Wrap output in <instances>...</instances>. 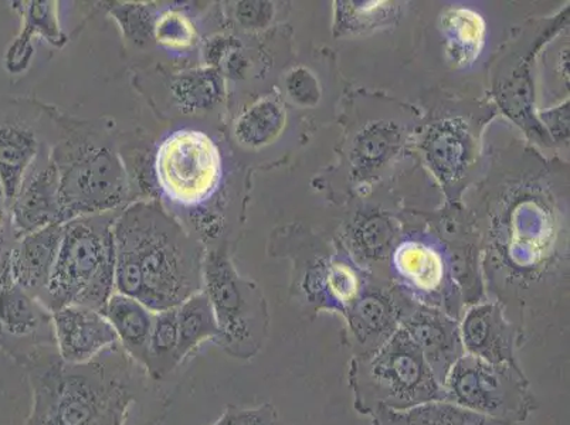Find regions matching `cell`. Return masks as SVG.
Wrapping results in <instances>:
<instances>
[{"label":"cell","instance_id":"1","mask_svg":"<svg viewBox=\"0 0 570 425\" xmlns=\"http://www.w3.org/2000/svg\"><path fill=\"white\" fill-rule=\"evenodd\" d=\"M116 293L153 313L204 291L206 251L157 201H138L114 221Z\"/></svg>","mask_w":570,"mask_h":425},{"label":"cell","instance_id":"2","mask_svg":"<svg viewBox=\"0 0 570 425\" xmlns=\"http://www.w3.org/2000/svg\"><path fill=\"white\" fill-rule=\"evenodd\" d=\"M32 391L26 425H124L131 388L100 362L69 365L57 350L23 366Z\"/></svg>","mask_w":570,"mask_h":425},{"label":"cell","instance_id":"3","mask_svg":"<svg viewBox=\"0 0 570 425\" xmlns=\"http://www.w3.org/2000/svg\"><path fill=\"white\" fill-rule=\"evenodd\" d=\"M118 212L66 223L53 273L40 299L50 313L79 305L104 314L108 300L116 294L114 221Z\"/></svg>","mask_w":570,"mask_h":425},{"label":"cell","instance_id":"4","mask_svg":"<svg viewBox=\"0 0 570 425\" xmlns=\"http://www.w3.org/2000/svg\"><path fill=\"white\" fill-rule=\"evenodd\" d=\"M348 380L354 407L362 416L372 417L380 409L407 412L445 402L443 386L401 326L375 354L351 357Z\"/></svg>","mask_w":570,"mask_h":425},{"label":"cell","instance_id":"5","mask_svg":"<svg viewBox=\"0 0 570 425\" xmlns=\"http://www.w3.org/2000/svg\"><path fill=\"white\" fill-rule=\"evenodd\" d=\"M59 172L60 223L117 211L126 204V166L97 135L77 134L51 150Z\"/></svg>","mask_w":570,"mask_h":425},{"label":"cell","instance_id":"6","mask_svg":"<svg viewBox=\"0 0 570 425\" xmlns=\"http://www.w3.org/2000/svg\"><path fill=\"white\" fill-rule=\"evenodd\" d=\"M204 293L219 325L220 349L240 360L261 354L269 329L266 299L256 284L237 273L226 247L206 253Z\"/></svg>","mask_w":570,"mask_h":425},{"label":"cell","instance_id":"7","mask_svg":"<svg viewBox=\"0 0 570 425\" xmlns=\"http://www.w3.org/2000/svg\"><path fill=\"white\" fill-rule=\"evenodd\" d=\"M445 402L480 416L522 424L538 408L520 363H489L464 355L443 385Z\"/></svg>","mask_w":570,"mask_h":425},{"label":"cell","instance_id":"8","mask_svg":"<svg viewBox=\"0 0 570 425\" xmlns=\"http://www.w3.org/2000/svg\"><path fill=\"white\" fill-rule=\"evenodd\" d=\"M155 172L160 190L169 200L184 207L199 206L219 188L220 150L209 135L179 129L159 145Z\"/></svg>","mask_w":570,"mask_h":425},{"label":"cell","instance_id":"9","mask_svg":"<svg viewBox=\"0 0 570 425\" xmlns=\"http://www.w3.org/2000/svg\"><path fill=\"white\" fill-rule=\"evenodd\" d=\"M0 350L19 366L57 350L53 315L12 277L0 284Z\"/></svg>","mask_w":570,"mask_h":425},{"label":"cell","instance_id":"10","mask_svg":"<svg viewBox=\"0 0 570 425\" xmlns=\"http://www.w3.org/2000/svg\"><path fill=\"white\" fill-rule=\"evenodd\" d=\"M399 326L407 332L434 377L444 385L454 363L465 355L458 319L443 310L414 303L397 293Z\"/></svg>","mask_w":570,"mask_h":425},{"label":"cell","instance_id":"11","mask_svg":"<svg viewBox=\"0 0 570 425\" xmlns=\"http://www.w3.org/2000/svg\"><path fill=\"white\" fill-rule=\"evenodd\" d=\"M56 223H60L59 172L51 152L41 148L9 206V227L19 240Z\"/></svg>","mask_w":570,"mask_h":425},{"label":"cell","instance_id":"12","mask_svg":"<svg viewBox=\"0 0 570 425\" xmlns=\"http://www.w3.org/2000/svg\"><path fill=\"white\" fill-rule=\"evenodd\" d=\"M344 316V342L351 357L370 356L380 350L399 329L397 295L382 285L366 283Z\"/></svg>","mask_w":570,"mask_h":425},{"label":"cell","instance_id":"13","mask_svg":"<svg viewBox=\"0 0 570 425\" xmlns=\"http://www.w3.org/2000/svg\"><path fill=\"white\" fill-rule=\"evenodd\" d=\"M57 354L69 365H85L119 346L110 320L100 310L69 305L51 313Z\"/></svg>","mask_w":570,"mask_h":425},{"label":"cell","instance_id":"14","mask_svg":"<svg viewBox=\"0 0 570 425\" xmlns=\"http://www.w3.org/2000/svg\"><path fill=\"white\" fill-rule=\"evenodd\" d=\"M459 324L465 355L489 363H518L523 332L507 318L499 304H475Z\"/></svg>","mask_w":570,"mask_h":425},{"label":"cell","instance_id":"15","mask_svg":"<svg viewBox=\"0 0 570 425\" xmlns=\"http://www.w3.org/2000/svg\"><path fill=\"white\" fill-rule=\"evenodd\" d=\"M63 235L65 225L56 223L14 243L10 257V277L39 300L48 288Z\"/></svg>","mask_w":570,"mask_h":425},{"label":"cell","instance_id":"16","mask_svg":"<svg viewBox=\"0 0 570 425\" xmlns=\"http://www.w3.org/2000/svg\"><path fill=\"white\" fill-rule=\"evenodd\" d=\"M41 150L38 131L20 119L12 102H0V184L8 207Z\"/></svg>","mask_w":570,"mask_h":425},{"label":"cell","instance_id":"17","mask_svg":"<svg viewBox=\"0 0 570 425\" xmlns=\"http://www.w3.org/2000/svg\"><path fill=\"white\" fill-rule=\"evenodd\" d=\"M423 149L434 174L445 185L453 186L464 178L473 164L475 142L468 123L448 118L430 128Z\"/></svg>","mask_w":570,"mask_h":425},{"label":"cell","instance_id":"18","mask_svg":"<svg viewBox=\"0 0 570 425\" xmlns=\"http://www.w3.org/2000/svg\"><path fill=\"white\" fill-rule=\"evenodd\" d=\"M104 315L110 320L126 354L145 369L155 313L139 300L116 293L108 300Z\"/></svg>","mask_w":570,"mask_h":425},{"label":"cell","instance_id":"19","mask_svg":"<svg viewBox=\"0 0 570 425\" xmlns=\"http://www.w3.org/2000/svg\"><path fill=\"white\" fill-rule=\"evenodd\" d=\"M170 92L176 107L184 113L215 110L226 98V79L212 67H196L174 76Z\"/></svg>","mask_w":570,"mask_h":425},{"label":"cell","instance_id":"20","mask_svg":"<svg viewBox=\"0 0 570 425\" xmlns=\"http://www.w3.org/2000/svg\"><path fill=\"white\" fill-rule=\"evenodd\" d=\"M178 318V360H186L205 342L219 338V325L209 298L204 291L191 295L176 308Z\"/></svg>","mask_w":570,"mask_h":425},{"label":"cell","instance_id":"21","mask_svg":"<svg viewBox=\"0 0 570 425\" xmlns=\"http://www.w3.org/2000/svg\"><path fill=\"white\" fill-rule=\"evenodd\" d=\"M371 418L373 425H521L480 416L444 402L426 404L407 412L380 409Z\"/></svg>","mask_w":570,"mask_h":425},{"label":"cell","instance_id":"22","mask_svg":"<svg viewBox=\"0 0 570 425\" xmlns=\"http://www.w3.org/2000/svg\"><path fill=\"white\" fill-rule=\"evenodd\" d=\"M448 53L460 66H469L483 50L485 23L480 14L465 8L448 10L443 19Z\"/></svg>","mask_w":570,"mask_h":425},{"label":"cell","instance_id":"23","mask_svg":"<svg viewBox=\"0 0 570 425\" xmlns=\"http://www.w3.org/2000/svg\"><path fill=\"white\" fill-rule=\"evenodd\" d=\"M178 318L176 308L155 313L145 370L154 380H163L179 366Z\"/></svg>","mask_w":570,"mask_h":425},{"label":"cell","instance_id":"24","mask_svg":"<svg viewBox=\"0 0 570 425\" xmlns=\"http://www.w3.org/2000/svg\"><path fill=\"white\" fill-rule=\"evenodd\" d=\"M284 127L283 107L273 98H263L242 112L235 123V137L247 148L273 142Z\"/></svg>","mask_w":570,"mask_h":425},{"label":"cell","instance_id":"25","mask_svg":"<svg viewBox=\"0 0 570 425\" xmlns=\"http://www.w3.org/2000/svg\"><path fill=\"white\" fill-rule=\"evenodd\" d=\"M401 141V132L391 123H371L354 138L350 150L351 162L360 172H367L392 157Z\"/></svg>","mask_w":570,"mask_h":425},{"label":"cell","instance_id":"26","mask_svg":"<svg viewBox=\"0 0 570 425\" xmlns=\"http://www.w3.org/2000/svg\"><path fill=\"white\" fill-rule=\"evenodd\" d=\"M112 17L122 28L124 34L135 45H147L154 40L155 23L159 13L151 4L126 3L112 8Z\"/></svg>","mask_w":570,"mask_h":425},{"label":"cell","instance_id":"27","mask_svg":"<svg viewBox=\"0 0 570 425\" xmlns=\"http://www.w3.org/2000/svg\"><path fill=\"white\" fill-rule=\"evenodd\" d=\"M194 20L179 10L160 13L155 23L154 40L165 49L186 50L196 41Z\"/></svg>","mask_w":570,"mask_h":425},{"label":"cell","instance_id":"28","mask_svg":"<svg viewBox=\"0 0 570 425\" xmlns=\"http://www.w3.org/2000/svg\"><path fill=\"white\" fill-rule=\"evenodd\" d=\"M41 34L51 41L60 39L59 23H57L56 3L32 2L26 9L24 29L19 36L22 43L32 45V36Z\"/></svg>","mask_w":570,"mask_h":425},{"label":"cell","instance_id":"29","mask_svg":"<svg viewBox=\"0 0 570 425\" xmlns=\"http://www.w3.org/2000/svg\"><path fill=\"white\" fill-rule=\"evenodd\" d=\"M341 4L338 17L341 29L351 30V32L376 26L392 13V7H389L386 2H346Z\"/></svg>","mask_w":570,"mask_h":425},{"label":"cell","instance_id":"30","mask_svg":"<svg viewBox=\"0 0 570 425\" xmlns=\"http://www.w3.org/2000/svg\"><path fill=\"white\" fill-rule=\"evenodd\" d=\"M212 425H282L277 408L272 403L256 407H238L229 404L219 419Z\"/></svg>","mask_w":570,"mask_h":425},{"label":"cell","instance_id":"31","mask_svg":"<svg viewBox=\"0 0 570 425\" xmlns=\"http://www.w3.org/2000/svg\"><path fill=\"white\" fill-rule=\"evenodd\" d=\"M392 230L385 220L372 219L362 229L361 248L366 257L376 258L382 256L391 241Z\"/></svg>","mask_w":570,"mask_h":425},{"label":"cell","instance_id":"32","mask_svg":"<svg viewBox=\"0 0 570 425\" xmlns=\"http://www.w3.org/2000/svg\"><path fill=\"white\" fill-rule=\"evenodd\" d=\"M274 17L273 3L269 2H238L235 8V18L242 28L248 30L264 29Z\"/></svg>","mask_w":570,"mask_h":425},{"label":"cell","instance_id":"33","mask_svg":"<svg viewBox=\"0 0 570 425\" xmlns=\"http://www.w3.org/2000/svg\"><path fill=\"white\" fill-rule=\"evenodd\" d=\"M288 95L294 101L303 103V106H313L318 100V86L314 77L304 69H297L289 72L287 80Z\"/></svg>","mask_w":570,"mask_h":425},{"label":"cell","instance_id":"34","mask_svg":"<svg viewBox=\"0 0 570 425\" xmlns=\"http://www.w3.org/2000/svg\"><path fill=\"white\" fill-rule=\"evenodd\" d=\"M14 243L17 238L8 226L0 235V284L10 277V257H12Z\"/></svg>","mask_w":570,"mask_h":425},{"label":"cell","instance_id":"35","mask_svg":"<svg viewBox=\"0 0 570 425\" xmlns=\"http://www.w3.org/2000/svg\"><path fill=\"white\" fill-rule=\"evenodd\" d=\"M9 226V207L7 196H4L3 186L0 184V235Z\"/></svg>","mask_w":570,"mask_h":425}]
</instances>
